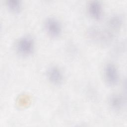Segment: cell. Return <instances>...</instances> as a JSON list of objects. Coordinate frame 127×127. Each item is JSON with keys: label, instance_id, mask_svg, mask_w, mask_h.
Wrapping results in <instances>:
<instances>
[{"label": "cell", "instance_id": "8992f818", "mask_svg": "<svg viewBox=\"0 0 127 127\" xmlns=\"http://www.w3.org/2000/svg\"><path fill=\"white\" fill-rule=\"evenodd\" d=\"M87 11L90 16L95 20H99L102 17V5L98 0L90 1L87 5Z\"/></svg>", "mask_w": 127, "mask_h": 127}, {"label": "cell", "instance_id": "5b68a950", "mask_svg": "<svg viewBox=\"0 0 127 127\" xmlns=\"http://www.w3.org/2000/svg\"><path fill=\"white\" fill-rule=\"evenodd\" d=\"M88 36L93 40L98 42H108L112 37L110 33L96 27H92L88 31Z\"/></svg>", "mask_w": 127, "mask_h": 127}, {"label": "cell", "instance_id": "7a4b0ae2", "mask_svg": "<svg viewBox=\"0 0 127 127\" xmlns=\"http://www.w3.org/2000/svg\"><path fill=\"white\" fill-rule=\"evenodd\" d=\"M103 75L106 83L110 86H115L119 82L118 70L116 66L112 63H108L105 65Z\"/></svg>", "mask_w": 127, "mask_h": 127}, {"label": "cell", "instance_id": "277c9868", "mask_svg": "<svg viewBox=\"0 0 127 127\" xmlns=\"http://www.w3.org/2000/svg\"><path fill=\"white\" fill-rule=\"evenodd\" d=\"M46 75L51 83L55 85H60L64 80V75L61 69L57 66H51L46 72Z\"/></svg>", "mask_w": 127, "mask_h": 127}, {"label": "cell", "instance_id": "9c48e42d", "mask_svg": "<svg viewBox=\"0 0 127 127\" xmlns=\"http://www.w3.org/2000/svg\"><path fill=\"white\" fill-rule=\"evenodd\" d=\"M122 23L123 19L122 17L117 14L111 16L108 20V25L113 29H118L120 28Z\"/></svg>", "mask_w": 127, "mask_h": 127}, {"label": "cell", "instance_id": "3957f363", "mask_svg": "<svg viewBox=\"0 0 127 127\" xmlns=\"http://www.w3.org/2000/svg\"><path fill=\"white\" fill-rule=\"evenodd\" d=\"M44 27L48 34L53 38L58 37L62 32V25L55 17L47 18L44 22Z\"/></svg>", "mask_w": 127, "mask_h": 127}, {"label": "cell", "instance_id": "52a82bcc", "mask_svg": "<svg viewBox=\"0 0 127 127\" xmlns=\"http://www.w3.org/2000/svg\"><path fill=\"white\" fill-rule=\"evenodd\" d=\"M108 102L110 107L112 110L115 111H119L124 107L125 99L122 95L114 94L110 97Z\"/></svg>", "mask_w": 127, "mask_h": 127}, {"label": "cell", "instance_id": "ba28073f", "mask_svg": "<svg viewBox=\"0 0 127 127\" xmlns=\"http://www.w3.org/2000/svg\"><path fill=\"white\" fill-rule=\"evenodd\" d=\"M7 8L13 13H19L22 8V3L19 0H7L5 1Z\"/></svg>", "mask_w": 127, "mask_h": 127}, {"label": "cell", "instance_id": "6da1fadb", "mask_svg": "<svg viewBox=\"0 0 127 127\" xmlns=\"http://www.w3.org/2000/svg\"><path fill=\"white\" fill-rule=\"evenodd\" d=\"M35 48L34 40L30 36L21 37L16 42V51L18 54L23 57L31 56L34 53Z\"/></svg>", "mask_w": 127, "mask_h": 127}]
</instances>
